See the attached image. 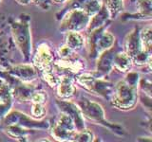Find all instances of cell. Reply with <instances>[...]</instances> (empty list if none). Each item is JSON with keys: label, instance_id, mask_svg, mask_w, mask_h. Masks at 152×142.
<instances>
[{"label": "cell", "instance_id": "1", "mask_svg": "<svg viewBox=\"0 0 152 142\" xmlns=\"http://www.w3.org/2000/svg\"><path fill=\"white\" fill-rule=\"evenodd\" d=\"M108 25L109 23L87 32L88 35L85 39V44L88 57L90 60H95L102 52L111 49L115 44L114 35L107 31Z\"/></svg>", "mask_w": 152, "mask_h": 142}, {"label": "cell", "instance_id": "2", "mask_svg": "<svg viewBox=\"0 0 152 142\" xmlns=\"http://www.w3.org/2000/svg\"><path fill=\"white\" fill-rule=\"evenodd\" d=\"M77 104L83 114L84 117H87L88 120H91L94 123L107 127V129L115 133L118 135L124 136L126 135V130L124 129L123 126L110 123L106 120L104 111L99 103L90 101V99L87 98H82Z\"/></svg>", "mask_w": 152, "mask_h": 142}, {"label": "cell", "instance_id": "3", "mask_svg": "<svg viewBox=\"0 0 152 142\" xmlns=\"http://www.w3.org/2000/svg\"><path fill=\"white\" fill-rule=\"evenodd\" d=\"M138 99V88L127 84L125 80H120L114 85L109 101L113 107L119 110L128 111L136 106Z\"/></svg>", "mask_w": 152, "mask_h": 142}, {"label": "cell", "instance_id": "4", "mask_svg": "<svg viewBox=\"0 0 152 142\" xmlns=\"http://www.w3.org/2000/svg\"><path fill=\"white\" fill-rule=\"evenodd\" d=\"M12 39L24 60L28 62L31 56V33L28 20L20 18L11 25Z\"/></svg>", "mask_w": 152, "mask_h": 142}, {"label": "cell", "instance_id": "5", "mask_svg": "<svg viewBox=\"0 0 152 142\" xmlns=\"http://www.w3.org/2000/svg\"><path fill=\"white\" fill-rule=\"evenodd\" d=\"M74 80L88 92L107 99H110L114 84L104 78L96 77L93 73L83 72L77 74Z\"/></svg>", "mask_w": 152, "mask_h": 142}, {"label": "cell", "instance_id": "6", "mask_svg": "<svg viewBox=\"0 0 152 142\" xmlns=\"http://www.w3.org/2000/svg\"><path fill=\"white\" fill-rule=\"evenodd\" d=\"M90 16L82 9H69L65 12L60 17L59 30L62 32L77 31L86 30L88 25Z\"/></svg>", "mask_w": 152, "mask_h": 142}, {"label": "cell", "instance_id": "7", "mask_svg": "<svg viewBox=\"0 0 152 142\" xmlns=\"http://www.w3.org/2000/svg\"><path fill=\"white\" fill-rule=\"evenodd\" d=\"M3 124L6 125H18L26 129L38 130V129H50V124L48 121H41L27 116L26 114L19 111H10L2 120Z\"/></svg>", "mask_w": 152, "mask_h": 142}, {"label": "cell", "instance_id": "8", "mask_svg": "<svg viewBox=\"0 0 152 142\" xmlns=\"http://www.w3.org/2000/svg\"><path fill=\"white\" fill-rule=\"evenodd\" d=\"M56 105L60 110V112H63L66 115H69L72 118L73 123L75 125L76 130H82L86 128L85 120L82 112L77 103H74L73 101H69V99H58L56 101Z\"/></svg>", "mask_w": 152, "mask_h": 142}, {"label": "cell", "instance_id": "9", "mask_svg": "<svg viewBox=\"0 0 152 142\" xmlns=\"http://www.w3.org/2000/svg\"><path fill=\"white\" fill-rule=\"evenodd\" d=\"M53 60V53H52L50 46L47 43H42V44L38 46L36 53L33 56L32 61L35 68L41 72L43 70L52 68Z\"/></svg>", "mask_w": 152, "mask_h": 142}, {"label": "cell", "instance_id": "10", "mask_svg": "<svg viewBox=\"0 0 152 142\" xmlns=\"http://www.w3.org/2000/svg\"><path fill=\"white\" fill-rule=\"evenodd\" d=\"M5 70L10 75L24 83H33L38 78V70L34 65L30 64L10 65Z\"/></svg>", "mask_w": 152, "mask_h": 142}, {"label": "cell", "instance_id": "11", "mask_svg": "<svg viewBox=\"0 0 152 142\" xmlns=\"http://www.w3.org/2000/svg\"><path fill=\"white\" fill-rule=\"evenodd\" d=\"M115 53H116V50L112 46L111 49L102 52V53L95 59L96 60V68H95V72L93 74L96 76V77L104 78L113 69L112 62H113V57Z\"/></svg>", "mask_w": 152, "mask_h": 142}, {"label": "cell", "instance_id": "12", "mask_svg": "<svg viewBox=\"0 0 152 142\" xmlns=\"http://www.w3.org/2000/svg\"><path fill=\"white\" fill-rule=\"evenodd\" d=\"M53 69L57 72H63L62 74H79L85 67L84 62L77 56L70 59H61L52 64Z\"/></svg>", "mask_w": 152, "mask_h": 142}, {"label": "cell", "instance_id": "13", "mask_svg": "<svg viewBox=\"0 0 152 142\" xmlns=\"http://www.w3.org/2000/svg\"><path fill=\"white\" fill-rule=\"evenodd\" d=\"M57 97L60 99H69L75 94L74 79L69 74L59 75V82L56 85Z\"/></svg>", "mask_w": 152, "mask_h": 142}, {"label": "cell", "instance_id": "14", "mask_svg": "<svg viewBox=\"0 0 152 142\" xmlns=\"http://www.w3.org/2000/svg\"><path fill=\"white\" fill-rule=\"evenodd\" d=\"M139 31V28H134L130 32H128L124 43V49H125L124 51L129 55L131 59L142 49Z\"/></svg>", "mask_w": 152, "mask_h": 142}, {"label": "cell", "instance_id": "15", "mask_svg": "<svg viewBox=\"0 0 152 142\" xmlns=\"http://www.w3.org/2000/svg\"><path fill=\"white\" fill-rule=\"evenodd\" d=\"M109 19H110V16H109L108 11L103 3V6L100 9V11L89 18L88 25L87 28H86V30H87V32H89L95 30V28H98L100 27L107 25V24L110 23Z\"/></svg>", "mask_w": 152, "mask_h": 142}, {"label": "cell", "instance_id": "16", "mask_svg": "<svg viewBox=\"0 0 152 142\" xmlns=\"http://www.w3.org/2000/svg\"><path fill=\"white\" fill-rule=\"evenodd\" d=\"M132 59L130 56L125 51L116 52L113 57L112 65L113 68L120 71L122 73H126L127 71H129L132 67Z\"/></svg>", "mask_w": 152, "mask_h": 142}, {"label": "cell", "instance_id": "17", "mask_svg": "<svg viewBox=\"0 0 152 142\" xmlns=\"http://www.w3.org/2000/svg\"><path fill=\"white\" fill-rule=\"evenodd\" d=\"M66 43L65 44L70 47L73 51L77 52L83 49L85 45V38L80 32L77 31H69L66 32Z\"/></svg>", "mask_w": 152, "mask_h": 142}, {"label": "cell", "instance_id": "18", "mask_svg": "<svg viewBox=\"0 0 152 142\" xmlns=\"http://www.w3.org/2000/svg\"><path fill=\"white\" fill-rule=\"evenodd\" d=\"M4 131L12 138L23 140V138H27V136L31 134L32 130L26 129V128H23L18 125H6Z\"/></svg>", "mask_w": 152, "mask_h": 142}, {"label": "cell", "instance_id": "19", "mask_svg": "<svg viewBox=\"0 0 152 142\" xmlns=\"http://www.w3.org/2000/svg\"><path fill=\"white\" fill-rule=\"evenodd\" d=\"M137 6L139 9L137 19L150 20L152 17V0H137Z\"/></svg>", "mask_w": 152, "mask_h": 142}, {"label": "cell", "instance_id": "20", "mask_svg": "<svg viewBox=\"0 0 152 142\" xmlns=\"http://www.w3.org/2000/svg\"><path fill=\"white\" fill-rule=\"evenodd\" d=\"M11 65L9 60V49L8 43L3 33L0 32V66L2 68H8Z\"/></svg>", "mask_w": 152, "mask_h": 142}, {"label": "cell", "instance_id": "21", "mask_svg": "<svg viewBox=\"0 0 152 142\" xmlns=\"http://www.w3.org/2000/svg\"><path fill=\"white\" fill-rule=\"evenodd\" d=\"M139 36L142 49L152 52V28L151 26H147L139 31Z\"/></svg>", "mask_w": 152, "mask_h": 142}, {"label": "cell", "instance_id": "22", "mask_svg": "<svg viewBox=\"0 0 152 142\" xmlns=\"http://www.w3.org/2000/svg\"><path fill=\"white\" fill-rule=\"evenodd\" d=\"M103 3L108 11L110 19L116 18L118 14L124 9L123 0H103Z\"/></svg>", "mask_w": 152, "mask_h": 142}, {"label": "cell", "instance_id": "23", "mask_svg": "<svg viewBox=\"0 0 152 142\" xmlns=\"http://www.w3.org/2000/svg\"><path fill=\"white\" fill-rule=\"evenodd\" d=\"M41 75H42V78L44 79L45 82L49 84L51 88L56 87L57 83H58V82H59V75H56L54 73L53 66H52V68L41 71Z\"/></svg>", "mask_w": 152, "mask_h": 142}, {"label": "cell", "instance_id": "24", "mask_svg": "<svg viewBox=\"0 0 152 142\" xmlns=\"http://www.w3.org/2000/svg\"><path fill=\"white\" fill-rule=\"evenodd\" d=\"M94 140V135L93 133L87 129V128H84L82 130H76L74 136H73V140L72 141H78V142H90Z\"/></svg>", "mask_w": 152, "mask_h": 142}, {"label": "cell", "instance_id": "25", "mask_svg": "<svg viewBox=\"0 0 152 142\" xmlns=\"http://www.w3.org/2000/svg\"><path fill=\"white\" fill-rule=\"evenodd\" d=\"M31 113L33 118H35V120H42L46 115V108L44 106V104L32 103Z\"/></svg>", "mask_w": 152, "mask_h": 142}, {"label": "cell", "instance_id": "26", "mask_svg": "<svg viewBox=\"0 0 152 142\" xmlns=\"http://www.w3.org/2000/svg\"><path fill=\"white\" fill-rule=\"evenodd\" d=\"M140 74L138 72H134V71H127L126 75V79L124 80L125 82L131 85L133 87L138 88V85H139V82H140Z\"/></svg>", "mask_w": 152, "mask_h": 142}, {"label": "cell", "instance_id": "27", "mask_svg": "<svg viewBox=\"0 0 152 142\" xmlns=\"http://www.w3.org/2000/svg\"><path fill=\"white\" fill-rule=\"evenodd\" d=\"M58 55L61 59H70L76 56V52L65 44L58 49Z\"/></svg>", "mask_w": 152, "mask_h": 142}, {"label": "cell", "instance_id": "28", "mask_svg": "<svg viewBox=\"0 0 152 142\" xmlns=\"http://www.w3.org/2000/svg\"><path fill=\"white\" fill-rule=\"evenodd\" d=\"M47 94L42 91L41 89H37L36 91L33 93L31 99V103H40V104H44L47 101Z\"/></svg>", "mask_w": 152, "mask_h": 142}, {"label": "cell", "instance_id": "29", "mask_svg": "<svg viewBox=\"0 0 152 142\" xmlns=\"http://www.w3.org/2000/svg\"><path fill=\"white\" fill-rule=\"evenodd\" d=\"M31 3H33L43 11H49L52 6L53 1L52 0H31Z\"/></svg>", "mask_w": 152, "mask_h": 142}, {"label": "cell", "instance_id": "30", "mask_svg": "<svg viewBox=\"0 0 152 142\" xmlns=\"http://www.w3.org/2000/svg\"><path fill=\"white\" fill-rule=\"evenodd\" d=\"M138 87H140L142 89V91L144 92V94L151 97V82L149 80H146V79L141 80L140 79Z\"/></svg>", "mask_w": 152, "mask_h": 142}, {"label": "cell", "instance_id": "31", "mask_svg": "<svg viewBox=\"0 0 152 142\" xmlns=\"http://www.w3.org/2000/svg\"><path fill=\"white\" fill-rule=\"evenodd\" d=\"M13 101L11 102H0V121L5 117V116L12 110Z\"/></svg>", "mask_w": 152, "mask_h": 142}, {"label": "cell", "instance_id": "32", "mask_svg": "<svg viewBox=\"0 0 152 142\" xmlns=\"http://www.w3.org/2000/svg\"><path fill=\"white\" fill-rule=\"evenodd\" d=\"M15 1L22 6H27V5L31 4V0H15Z\"/></svg>", "mask_w": 152, "mask_h": 142}, {"label": "cell", "instance_id": "33", "mask_svg": "<svg viewBox=\"0 0 152 142\" xmlns=\"http://www.w3.org/2000/svg\"><path fill=\"white\" fill-rule=\"evenodd\" d=\"M52 1H54L56 3H66L68 0H52Z\"/></svg>", "mask_w": 152, "mask_h": 142}, {"label": "cell", "instance_id": "34", "mask_svg": "<svg viewBox=\"0 0 152 142\" xmlns=\"http://www.w3.org/2000/svg\"><path fill=\"white\" fill-rule=\"evenodd\" d=\"M1 1H2V0H0V3H1Z\"/></svg>", "mask_w": 152, "mask_h": 142}]
</instances>
